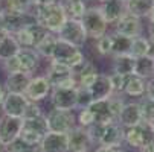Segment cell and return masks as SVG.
Segmentation results:
<instances>
[{
  "mask_svg": "<svg viewBox=\"0 0 154 152\" xmlns=\"http://www.w3.org/2000/svg\"><path fill=\"white\" fill-rule=\"evenodd\" d=\"M58 3L64 8V11H66L69 18L79 20L87 9L85 0H58Z\"/></svg>",
  "mask_w": 154,
  "mask_h": 152,
  "instance_id": "f546056e",
  "label": "cell"
},
{
  "mask_svg": "<svg viewBox=\"0 0 154 152\" xmlns=\"http://www.w3.org/2000/svg\"><path fill=\"white\" fill-rule=\"evenodd\" d=\"M96 46V53L99 56H112V35L108 32L98 40H92Z\"/></svg>",
  "mask_w": 154,
  "mask_h": 152,
  "instance_id": "d590c367",
  "label": "cell"
},
{
  "mask_svg": "<svg viewBox=\"0 0 154 152\" xmlns=\"http://www.w3.org/2000/svg\"><path fill=\"white\" fill-rule=\"evenodd\" d=\"M146 20H148V23H154V9L149 12V15H148V18H146Z\"/></svg>",
  "mask_w": 154,
  "mask_h": 152,
  "instance_id": "f907efd6",
  "label": "cell"
},
{
  "mask_svg": "<svg viewBox=\"0 0 154 152\" xmlns=\"http://www.w3.org/2000/svg\"><path fill=\"white\" fill-rule=\"evenodd\" d=\"M142 31H143V26H142V18L130 14V12H124L121 15V18L115 23V32L116 34H121V35H125L128 38H134V37H139L142 35Z\"/></svg>",
  "mask_w": 154,
  "mask_h": 152,
  "instance_id": "5bb4252c",
  "label": "cell"
},
{
  "mask_svg": "<svg viewBox=\"0 0 154 152\" xmlns=\"http://www.w3.org/2000/svg\"><path fill=\"white\" fill-rule=\"evenodd\" d=\"M148 38L154 41V23H148Z\"/></svg>",
  "mask_w": 154,
  "mask_h": 152,
  "instance_id": "7dc6e473",
  "label": "cell"
},
{
  "mask_svg": "<svg viewBox=\"0 0 154 152\" xmlns=\"http://www.w3.org/2000/svg\"><path fill=\"white\" fill-rule=\"evenodd\" d=\"M23 126L28 129H32L34 133H37L38 136H46L49 133V126H48V120H46V114H40L37 117H31V119H23Z\"/></svg>",
  "mask_w": 154,
  "mask_h": 152,
  "instance_id": "1f68e13d",
  "label": "cell"
},
{
  "mask_svg": "<svg viewBox=\"0 0 154 152\" xmlns=\"http://www.w3.org/2000/svg\"><path fill=\"white\" fill-rule=\"evenodd\" d=\"M151 126H152V131H154V122H152V123H151Z\"/></svg>",
  "mask_w": 154,
  "mask_h": 152,
  "instance_id": "db71d44e",
  "label": "cell"
},
{
  "mask_svg": "<svg viewBox=\"0 0 154 152\" xmlns=\"http://www.w3.org/2000/svg\"><path fill=\"white\" fill-rule=\"evenodd\" d=\"M32 2V6H38V5H54V3H58V0H31Z\"/></svg>",
  "mask_w": 154,
  "mask_h": 152,
  "instance_id": "f6af8a7d",
  "label": "cell"
},
{
  "mask_svg": "<svg viewBox=\"0 0 154 152\" xmlns=\"http://www.w3.org/2000/svg\"><path fill=\"white\" fill-rule=\"evenodd\" d=\"M21 128H23V119L11 117L6 114L0 117V143L2 146H6L11 142L17 140Z\"/></svg>",
  "mask_w": 154,
  "mask_h": 152,
  "instance_id": "7c38bea8",
  "label": "cell"
},
{
  "mask_svg": "<svg viewBox=\"0 0 154 152\" xmlns=\"http://www.w3.org/2000/svg\"><path fill=\"white\" fill-rule=\"evenodd\" d=\"M125 9L127 12L139 18H148L149 12L154 9V2L152 0H127Z\"/></svg>",
  "mask_w": 154,
  "mask_h": 152,
  "instance_id": "4316f807",
  "label": "cell"
},
{
  "mask_svg": "<svg viewBox=\"0 0 154 152\" xmlns=\"http://www.w3.org/2000/svg\"><path fill=\"white\" fill-rule=\"evenodd\" d=\"M40 62H41V58L34 49L21 47L15 56L6 61H2V67L6 75L18 73V72L34 75V72H37V69L40 67Z\"/></svg>",
  "mask_w": 154,
  "mask_h": 152,
  "instance_id": "7a4b0ae2",
  "label": "cell"
},
{
  "mask_svg": "<svg viewBox=\"0 0 154 152\" xmlns=\"http://www.w3.org/2000/svg\"><path fill=\"white\" fill-rule=\"evenodd\" d=\"M18 139L23 142L25 145H37V143H40L41 142V136H38L37 133H34L32 129H28V128H21V131H20V136H18Z\"/></svg>",
  "mask_w": 154,
  "mask_h": 152,
  "instance_id": "f35d334b",
  "label": "cell"
},
{
  "mask_svg": "<svg viewBox=\"0 0 154 152\" xmlns=\"http://www.w3.org/2000/svg\"><path fill=\"white\" fill-rule=\"evenodd\" d=\"M90 93H92V97L93 100H98V99H108L115 91H113V87H112V82L108 79V75H102L99 73L96 81L90 85Z\"/></svg>",
  "mask_w": 154,
  "mask_h": 152,
  "instance_id": "7402d4cb",
  "label": "cell"
},
{
  "mask_svg": "<svg viewBox=\"0 0 154 152\" xmlns=\"http://www.w3.org/2000/svg\"><path fill=\"white\" fill-rule=\"evenodd\" d=\"M43 152H69V137L66 133L49 131L40 142Z\"/></svg>",
  "mask_w": 154,
  "mask_h": 152,
  "instance_id": "9a60e30c",
  "label": "cell"
},
{
  "mask_svg": "<svg viewBox=\"0 0 154 152\" xmlns=\"http://www.w3.org/2000/svg\"><path fill=\"white\" fill-rule=\"evenodd\" d=\"M84 152H89V151H84Z\"/></svg>",
  "mask_w": 154,
  "mask_h": 152,
  "instance_id": "9f6ffc18",
  "label": "cell"
},
{
  "mask_svg": "<svg viewBox=\"0 0 154 152\" xmlns=\"http://www.w3.org/2000/svg\"><path fill=\"white\" fill-rule=\"evenodd\" d=\"M149 53V38L139 35L131 38V46H130V55L139 58V56H145Z\"/></svg>",
  "mask_w": 154,
  "mask_h": 152,
  "instance_id": "d6a6232c",
  "label": "cell"
},
{
  "mask_svg": "<svg viewBox=\"0 0 154 152\" xmlns=\"http://www.w3.org/2000/svg\"><path fill=\"white\" fill-rule=\"evenodd\" d=\"M145 96L154 99V78L149 79V81L146 82V91H145Z\"/></svg>",
  "mask_w": 154,
  "mask_h": 152,
  "instance_id": "7bdbcfd3",
  "label": "cell"
},
{
  "mask_svg": "<svg viewBox=\"0 0 154 152\" xmlns=\"http://www.w3.org/2000/svg\"><path fill=\"white\" fill-rule=\"evenodd\" d=\"M2 149H3V146H2V143H0V152H2Z\"/></svg>",
  "mask_w": 154,
  "mask_h": 152,
  "instance_id": "816d5d0a",
  "label": "cell"
},
{
  "mask_svg": "<svg viewBox=\"0 0 154 152\" xmlns=\"http://www.w3.org/2000/svg\"><path fill=\"white\" fill-rule=\"evenodd\" d=\"M112 35V56L115 55H125L130 53V46H131V38L116 34L115 31L110 32Z\"/></svg>",
  "mask_w": 154,
  "mask_h": 152,
  "instance_id": "4dcf8cb0",
  "label": "cell"
},
{
  "mask_svg": "<svg viewBox=\"0 0 154 152\" xmlns=\"http://www.w3.org/2000/svg\"><path fill=\"white\" fill-rule=\"evenodd\" d=\"M139 105H140V114H142V120L152 123L154 122V99L148 97V96H142L139 99Z\"/></svg>",
  "mask_w": 154,
  "mask_h": 152,
  "instance_id": "e575fe53",
  "label": "cell"
},
{
  "mask_svg": "<svg viewBox=\"0 0 154 152\" xmlns=\"http://www.w3.org/2000/svg\"><path fill=\"white\" fill-rule=\"evenodd\" d=\"M79 20H81V23L85 29V34H87V38L89 40H98L108 32L110 25L105 21V18H104L98 5L87 6L84 15Z\"/></svg>",
  "mask_w": 154,
  "mask_h": 152,
  "instance_id": "277c9868",
  "label": "cell"
},
{
  "mask_svg": "<svg viewBox=\"0 0 154 152\" xmlns=\"http://www.w3.org/2000/svg\"><path fill=\"white\" fill-rule=\"evenodd\" d=\"M51 90H52V85L49 84L45 75H32L25 90V96L28 97V100L38 103L45 100L46 97H49Z\"/></svg>",
  "mask_w": 154,
  "mask_h": 152,
  "instance_id": "30bf717a",
  "label": "cell"
},
{
  "mask_svg": "<svg viewBox=\"0 0 154 152\" xmlns=\"http://www.w3.org/2000/svg\"><path fill=\"white\" fill-rule=\"evenodd\" d=\"M57 37H58V40L66 41L75 47H79V49H84V46H87V41H89L81 20H76V18L66 20L64 26L60 29Z\"/></svg>",
  "mask_w": 154,
  "mask_h": 152,
  "instance_id": "8992f818",
  "label": "cell"
},
{
  "mask_svg": "<svg viewBox=\"0 0 154 152\" xmlns=\"http://www.w3.org/2000/svg\"><path fill=\"white\" fill-rule=\"evenodd\" d=\"M21 152H43V151H41L40 143H37V145H26Z\"/></svg>",
  "mask_w": 154,
  "mask_h": 152,
  "instance_id": "ee69618b",
  "label": "cell"
},
{
  "mask_svg": "<svg viewBox=\"0 0 154 152\" xmlns=\"http://www.w3.org/2000/svg\"><path fill=\"white\" fill-rule=\"evenodd\" d=\"M96 2H102V0H96Z\"/></svg>",
  "mask_w": 154,
  "mask_h": 152,
  "instance_id": "11a10c76",
  "label": "cell"
},
{
  "mask_svg": "<svg viewBox=\"0 0 154 152\" xmlns=\"http://www.w3.org/2000/svg\"><path fill=\"white\" fill-rule=\"evenodd\" d=\"M6 96V90H5V85L3 84H0V106H2V102Z\"/></svg>",
  "mask_w": 154,
  "mask_h": 152,
  "instance_id": "c3c4849f",
  "label": "cell"
},
{
  "mask_svg": "<svg viewBox=\"0 0 154 152\" xmlns=\"http://www.w3.org/2000/svg\"><path fill=\"white\" fill-rule=\"evenodd\" d=\"M112 59H113V62H112V72L113 73H119L124 76L133 75L134 62H136L134 56H131L130 53H125V55H115V56H112Z\"/></svg>",
  "mask_w": 154,
  "mask_h": 152,
  "instance_id": "cb8c5ba5",
  "label": "cell"
},
{
  "mask_svg": "<svg viewBox=\"0 0 154 152\" xmlns=\"http://www.w3.org/2000/svg\"><path fill=\"white\" fill-rule=\"evenodd\" d=\"M51 59L61 62V64H66V66H69L70 69H76L87 58H85V53L82 52V49L75 47V46L69 44V43L58 40Z\"/></svg>",
  "mask_w": 154,
  "mask_h": 152,
  "instance_id": "5b68a950",
  "label": "cell"
},
{
  "mask_svg": "<svg viewBox=\"0 0 154 152\" xmlns=\"http://www.w3.org/2000/svg\"><path fill=\"white\" fill-rule=\"evenodd\" d=\"M32 75L29 73H9L6 75V79L3 82L5 85V90L8 93H23L25 94V90L29 84V79H31Z\"/></svg>",
  "mask_w": 154,
  "mask_h": 152,
  "instance_id": "44dd1931",
  "label": "cell"
},
{
  "mask_svg": "<svg viewBox=\"0 0 154 152\" xmlns=\"http://www.w3.org/2000/svg\"><path fill=\"white\" fill-rule=\"evenodd\" d=\"M95 152H125L124 146H98Z\"/></svg>",
  "mask_w": 154,
  "mask_h": 152,
  "instance_id": "b9f144b4",
  "label": "cell"
},
{
  "mask_svg": "<svg viewBox=\"0 0 154 152\" xmlns=\"http://www.w3.org/2000/svg\"><path fill=\"white\" fill-rule=\"evenodd\" d=\"M49 32L43 28L41 25H38L37 21L23 29L17 31L15 34H12L17 40V43L20 44V47H28V49H35V46L45 38Z\"/></svg>",
  "mask_w": 154,
  "mask_h": 152,
  "instance_id": "9c48e42d",
  "label": "cell"
},
{
  "mask_svg": "<svg viewBox=\"0 0 154 152\" xmlns=\"http://www.w3.org/2000/svg\"><path fill=\"white\" fill-rule=\"evenodd\" d=\"M127 78L128 76H124V75H119V73H113V72L108 75V79H110V82H112V87H113L115 93H119V94L124 93V87H125Z\"/></svg>",
  "mask_w": 154,
  "mask_h": 152,
  "instance_id": "ab89813d",
  "label": "cell"
},
{
  "mask_svg": "<svg viewBox=\"0 0 154 152\" xmlns=\"http://www.w3.org/2000/svg\"><path fill=\"white\" fill-rule=\"evenodd\" d=\"M152 2H154V0H152Z\"/></svg>",
  "mask_w": 154,
  "mask_h": 152,
  "instance_id": "6f0895ef",
  "label": "cell"
},
{
  "mask_svg": "<svg viewBox=\"0 0 154 152\" xmlns=\"http://www.w3.org/2000/svg\"><path fill=\"white\" fill-rule=\"evenodd\" d=\"M125 2H127V0H125Z\"/></svg>",
  "mask_w": 154,
  "mask_h": 152,
  "instance_id": "680465c9",
  "label": "cell"
},
{
  "mask_svg": "<svg viewBox=\"0 0 154 152\" xmlns=\"http://www.w3.org/2000/svg\"><path fill=\"white\" fill-rule=\"evenodd\" d=\"M98 6L108 25H115L121 18V15L127 11L125 0H102L98 3Z\"/></svg>",
  "mask_w": 154,
  "mask_h": 152,
  "instance_id": "ac0fdd59",
  "label": "cell"
},
{
  "mask_svg": "<svg viewBox=\"0 0 154 152\" xmlns=\"http://www.w3.org/2000/svg\"><path fill=\"white\" fill-rule=\"evenodd\" d=\"M48 126L49 131L54 133H66L67 134L72 128L76 126V116L73 110H58V108H52V110L46 114Z\"/></svg>",
  "mask_w": 154,
  "mask_h": 152,
  "instance_id": "52a82bcc",
  "label": "cell"
},
{
  "mask_svg": "<svg viewBox=\"0 0 154 152\" xmlns=\"http://www.w3.org/2000/svg\"><path fill=\"white\" fill-rule=\"evenodd\" d=\"M137 151L139 152H154V143H146L142 148H139Z\"/></svg>",
  "mask_w": 154,
  "mask_h": 152,
  "instance_id": "bcb514c9",
  "label": "cell"
},
{
  "mask_svg": "<svg viewBox=\"0 0 154 152\" xmlns=\"http://www.w3.org/2000/svg\"><path fill=\"white\" fill-rule=\"evenodd\" d=\"M57 41H58V37L57 34H52L49 32L45 38H43L38 44L35 46V52L40 55V58H45V59H51L52 55H54V50H55V46H57Z\"/></svg>",
  "mask_w": 154,
  "mask_h": 152,
  "instance_id": "f1b7e54d",
  "label": "cell"
},
{
  "mask_svg": "<svg viewBox=\"0 0 154 152\" xmlns=\"http://www.w3.org/2000/svg\"><path fill=\"white\" fill-rule=\"evenodd\" d=\"M133 75L140 76V78H143V79H146V81L152 79V78H154V56L145 55V56L136 58Z\"/></svg>",
  "mask_w": 154,
  "mask_h": 152,
  "instance_id": "484cf974",
  "label": "cell"
},
{
  "mask_svg": "<svg viewBox=\"0 0 154 152\" xmlns=\"http://www.w3.org/2000/svg\"><path fill=\"white\" fill-rule=\"evenodd\" d=\"M2 2H3V0H2Z\"/></svg>",
  "mask_w": 154,
  "mask_h": 152,
  "instance_id": "91938a15",
  "label": "cell"
},
{
  "mask_svg": "<svg viewBox=\"0 0 154 152\" xmlns=\"http://www.w3.org/2000/svg\"><path fill=\"white\" fill-rule=\"evenodd\" d=\"M40 114H43V111H41L40 105H38L37 102H31V100H29V103H28V106H26V111H25V116H23V119L37 117V116H40Z\"/></svg>",
  "mask_w": 154,
  "mask_h": 152,
  "instance_id": "60d3db41",
  "label": "cell"
},
{
  "mask_svg": "<svg viewBox=\"0 0 154 152\" xmlns=\"http://www.w3.org/2000/svg\"><path fill=\"white\" fill-rule=\"evenodd\" d=\"M69 137V152H84L89 151L90 146L93 145L90 140V136L87 133V128H82L76 125L67 133Z\"/></svg>",
  "mask_w": 154,
  "mask_h": 152,
  "instance_id": "e0dca14e",
  "label": "cell"
},
{
  "mask_svg": "<svg viewBox=\"0 0 154 152\" xmlns=\"http://www.w3.org/2000/svg\"><path fill=\"white\" fill-rule=\"evenodd\" d=\"M89 110L92 111L93 117H95V123L99 125H108V123H113L116 122L115 116L110 111V106H108V99H98L93 100L89 105Z\"/></svg>",
  "mask_w": 154,
  "mask_h": 152,
  "instance_id": "ffe728a7",
  "label": "cell"
},
{
  "mask_svg": "<svg viewBox=\"0 0 154 152\" xmlns=\"http://www.w3.org/2000/svg\"><path fill=\"white\" fill-rule=\"evenodd\" d=\"M34 15H35L37 23L52 34H58L60 29L64 26L66 20L69 18L64 8L60 3L46 5V6H43V5L34 6Z\"/></svg>",
  "mask_w": 154,
  "mask_h": 152,
  "instance_id": "6da1fadb",
  "label": "cell"
},
{
  "mask_svg": "<svg viewBox=\"0 0 154 152\" xmlns=\"http://www.w3.org/2000/svg\"><path fill=\"white\" fill-rule=\"evenodd\" d=\"M2 8L12 12H34L31 0H3Z\"/></svg>",
  "mask_w": 154,
  "mask_h": 152,
  "instance_id": "836d02e7",
  "label": "cell"
},
{
  "mask_svg": "<svg viewBox=\"0 0 154 152\" xmlns=\"http://www.w3.org/2000/svg\"><path fill=\"white\" fill-rule=\"evenodd\" d=\"M146 79L140 78V76H136V75H130L127 78V82H125V87H124V96H128V97H137L140 99L142 96H145V91H146Z\"/></svg>",
  "mask_w": 154,
  "mask_h": 152,
  "instance_id": "603a6c76",
  "label": "cell"
},
{
  "mask_svg": "<svg viewBox=\"0 0 154 152\" xmlns=\"http://www.w3.org/2000/svg\"><path fill=\"white\" fill-rule=\"evenodd\" d=\"M2 3H3V2H2V0H0V9H2Z\"/></svg>",
  "mask_w": 154,
  "mask_h": 152,
  "instance_id": "f5cc1de1",
  "label": "cell"
},
{
  "mask_svg": "<svg viewBox=\"0 0 154 152\" xmlns=\"http://www.w3.org/2000/svg\"><path fill=\"white\" fill-rule=\"evenodd\" d=\"M122 128H131L136 126L142 122V114H140V105L139 100L133 102H125L122 110L119 111L118 120H116Z\"/></svg>",
  "mask_w": 154,
  "mask_h": 152,
  "instance_id": "2e32d148",
  "label": "cell"
},
{
  "mask_svg": "<svg viewBox=\"0 0 154 152\" xmlns=\"http://www.w3.org/2000/svg\"><path fill=\"white\" fill-rule=\"evenodd\" d=\"M92 102H93V97H92L90 90L84 88V87H76V106L87 108Z\"/></svg>",
  "mask_w": 154,
  "mask_h": 152,
  "instance_id": "8d00e7d4",
  "label": "cell"
},
{
  "mask_svg": "<svg viewBox=\"0 0 154 152\" xmlns=\"http://www.w3.org/2000/svg\"><path fill=\"white\" fill-rule=\"evenodd\" d=\"M148 55L154 56V41H152V40H149V53H148Z\"/></svg>",
  "mask_w": 154,
  "mask_h": 152,
  "instance_id": "681fc988",
  "label": "cell"
},
{
  "mask_svg": "<svg viewBox=\"0 0 154 152\" xmlns=\"http://www.w3.org/2000/svg\"><path fill=\"white\" fill-rule=\"evenodd\" d=\"M32 23H35L34 12H12L2 8V28L8 34H15Z\"/></svg>",
  "mask_w": 154,
  "mask_h": 152,
  "instance_id": "ba28073f",
  "label": "cell"
},
{
  "mask_svg": "<svg viewBox=\"0 0 154 152\" xmlns=\"http://www.w3.org/2000/svg\"><path fill=\"white\" fill-rule=\"evenodd\" d=\"M122 145H124V128L118 122L105 125L102 136L98 142V146H122Z\"/></svg>",
  "mask_w": 154,
  "mask_h": 152,
  "instance_id": "d6986e66",
  "label": "cell"
},
{
  "mask_svg": "<svg viewBox=\"0 0 154 152\" xmlns=\"http://www.w3.org/2000/svg\"><path fill=\"white\" fill-rule=\"evenodd\" d=\"M28 103H29V100L23 93H8L6 91V96H5L0 108H2L3 114H6V116L23 119Z\"/></svg>",
  "mask_w": 154,
  "mask_h": 152,
  "instance_id": "4fadbf2b",
  "label": "cell"
},
{
  "mask_svg": "<svg viewBox=\"0 0 154 152\" xmlns=\"http://www.w3.org/2000/svg\"><path fill=\"white\" fill-rule=\"evenodd\" d=\"M20 49L21 47L12 34H5L3 37H0V62L15 56Z\"/></svg>",
  "mask_w": 154,
  "mask_h": 152,
  "instance_id": "d4e9b609",
  "label": "cell"
},
{
  "mask_svg": "<svg viewBox=\"0 0 154 152\" xmlns=\"http://www.w3.org/2000/svg\"><path fill=\"white\" fill-rule=\"evenodd\" d=\"M95 123V117L92 114V111L89 110V106L87 108H79V113L76 116V125L82 126V128H89Z\"/></svg>",
  "mask_w": 154,
  "mask_h": 152,
  "instance_id": "74e56055",
  "label": "cell"
},
{
  "mask_svg": "<svg viewBox=\"0 0 154 152\" xmlns=\"http://www.w3.org/2000/svg\"><path fill=\"white\" fill-rule=\"evenodd\" d=\"M48 61V67H46V73H43L49 84L52 85V88H69V87H76V78L73 73V69H70L69 66L52 59H46Z\"/></svg>",
  "mask_w": 154,
  "mask_h": 152,
  "instance_id": "3957f363",
  "label": "cell"
},
{
  "mask_svg": "<svg viewBox=\"0 0 154 152\" xmlns=\"http://www.w3.org/2000/svg\"><path fill=\"white\" fill-rule=\"evenodd\" d=\"M124 143H127L131 149H139L145 145L142 125H136L131 128H124Z\"/></svg>",
  "mask_w": 154,
  "mask_h": 152,
  "instance_id": "83f0119b",
  "label": "cell"
},
{
  "mask_svg": "<svg viewBox=\"0 0 154 152\" xmlns=\"http://www.w3.org/2000/svg\"><path fill=\"white\" fill-rule=\"evenodd\" d=\"M51 105L58 110H76V87L69 88H52L51 94Z\"/></svg>",
  "mask_w": 154,
  "mask_h": 152,
  "instance_id": "8fae6325",
  "label": "cell"
}]
</instances>
